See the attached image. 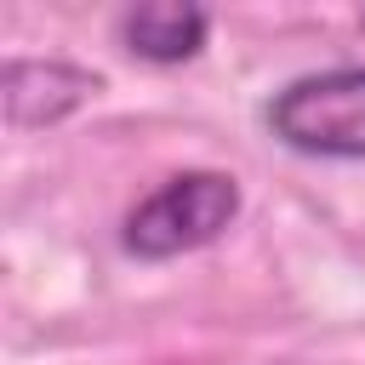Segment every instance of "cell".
Masks as SVG:
<instances>
[{
	"label": "cell",
	"instance_id": "obj_1",
	"mask_svg": "<svg viewBox=\"0 0 365 365\" xmlns=\"http://www.w3.org/2000/svg\"><path fill=\"white\" fill-rule=\"evenodd\" d=\"M234 217H240V182L228 171H182L131 205L120 245L143 262H165L211 245Z\"/></svg>",
	"mask_w": 365,
	"mask_h": 365
},
{
	"label": "cell",
	"instance_id": "obj_2",
	"mask_svg": "<svg viewBox=\"0 0 365 365\" xmlns=\"http://www.w3.org/2000/svg\"><path fill=\"white\" fill-rule=\"evenodd\" d=\"M268 131L314 160H365V63L302 74L274 91Z\"/></svg>",
	"mask_w": 365,
	"mask_h": 365
},
{
	"label": "cell",
	"instance_id": "obj_3",
	"mask_svg": "<svg viewBox=\"0 0 365 365\" xmlns=\"http://www.w3.org/2000/svg\"><path fill=\"white\" fill-rule=\"evenodd\" d=\"M97 91H103V80L91 68L63 63V57H11L6 80H0V103H6V125L11 131L57 125L80 103H91Z\"/></svg>",
	"mask_w": 365,
	"mask_h": 365
},
{
	"label": "cell",
	"instance_id": "obj_4",
	"mask_svg": "<svg viewBox=\"0 0 365 365\" xmlns=\"http://www.w3.org/2000/svg\"><path fill=\"white\" fill-rule=\"evenodd\" d=\"M205 29H211V17L200 6H182V0H148V6H137V11L120 17L125 51L143 57V63H160V68L188 63L205 46Z\"/></svg>",
	"mask_w": 365,
	"mask_h": 365
}]
</instances>
